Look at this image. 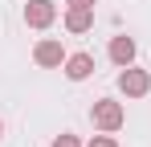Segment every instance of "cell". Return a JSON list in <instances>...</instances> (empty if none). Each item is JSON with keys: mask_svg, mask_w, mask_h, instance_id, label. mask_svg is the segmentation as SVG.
<instances>
[{"mask_svg": "<svg viewBox=\"0 0 151 147\" xmlns=\"http://www.w3.org/2000/svg\"><path fill=\"white\" fill-rule=\"evenodd\" d=\"M65 4H86V8H94L98 0H65Z\"/></svg>", "mask_w": 151, "mask_h": 147, "instance_id": "30bf717a", "label": "cell"}, {"mask_svg": "<svg viewBox=\"0 0 151 147\" xmlns=\"http://www.w3.org/2000/svg\"><path fill=\"white\" fill-rule=\"evenodd\" d=\"M119 94H127V98H147L151 94V74L139 70V66L119 70Z\"/></svg>", "mask_w": 151, "mask_h": 147, "instance_id": "3957f363", "label": "cell"}, {"mask_svg": "<svg viewBox=\"0 0 151 147\" xmlns=\"http://www.w3.org/2000/svg\"><path fill=\"white\" fill-rule=\"evenodd\" d=\"M65 57H70V53H65V45H61L57 37H41V41L33 45V61H37L41 70H61Z\"/></svg>", "mask_w": 151, "mask_h": 147, "instance_id": "7a4b0ae2", "label": "cell"}, {"mask_svg": "<svg viewBox=\"0 0 151 147\" xmlns=\"http://www.w3.org/2000/svg\"><path fill=\"white\" fill-rule=\"evenodd\" d=\"M49 147H86V143H82V139H78L74 131H61V135H57V139H53Z\"/></svg>", "mask_w": 151, "mask_h": 147, "instance_id": "ba28073f", "label": "cell"}, {"mask_svg": "<svg viewBox=\"0 0 151 147\" xmlns=\"http://www.w3.org/2000/svg\"><path fill=\"white\" fill-rule=\"evenodd\" d=\"M106 53H110V61H114L119 70H127V66H135V53H139V45H135V37L119 33V37H110Z\"/></svg>", "mask_w": 151, "mask_h": 147, "instance_id": "5b68a950", "label": "cell"}, {"mask_svg": "<svg viewBox=\"0 0 151 147\" xmlns=\"http://www.w3.org/2000/svg\"><path fill=\"white\" fill-rule=\"evenodd\" d=\"M90 122H94V131H106V135L123 131V122H127L123 102H119V98H98V102L90 106Z\"/></svg>", "mask_w": 151, "mask_h": 147, "instance_id": "6da1fadb", "label": "cell"}, {"mask_svg": "<svg viewBox=\"0 0 151 147\" xmlns=\"http://www.w3.org/2000/svg\"><path fill=\"white\" fill-rule=\"evenodd\" d=\"M65 29L74 33V37H82V33H90L94 29V8H86V4H65Z\"/></svg>", "mask_w": 151, "mask_h": 147, "instance_id": "8992f818", "label": "cell"}, {"mask_svg": "<svg viewBox=\"0 0 151 147\" xmlns=\"http://www.w3.org/2000/svg\"><path fill=\"white\" fill-rule=\"evenodd\" d=\"M57 21V4L53 0H29L25 4V24L29 29H49Z\"/></svg>", "mask_w": 151, "mask_h": 147, "instance_id": "277c9868", "label": "cell"}, {"mask_svg": "<svg viewBox=\"0 0 151 147\" xmlns=\"http://www.w3.org/2000/svg\"><path fill=\"white\" fill-rule=\"evenodd\" d=\"M0 139H4V119H0Z\"/></svg>", "mask_w": 151, "mask_h": 147, "instance_id": "8fae6325", "label": "cell"}, {"mask_svg": "<svg viewBox=\"0 0 151 147\" xmlns=\"http://www.w3.org/2000/svg\"><path fill=\"white\" fill-rule=\"evenodd\" d=\"M86 147H119V139H114V135H106V131H98V135H94Z\"/></svg>", "mask_w": 151, "mask_h": 147, "instance_id": "9c48e42d", "label": "cell"}, {"mask_svg": "<svg viewBox=\"0 0 151 147\" xmlns=\"http://www.w3.org/2000/svg\"><path fill=\"white\" fill-rule=\"evenodd\" d=\"M61 74H65L70 82H86V78H94V53H70L65 66H61Z\"/></svg>", "mask_w": 151, "mask_h": 147, "instance_id": "52a82bcc", "label": "cell"}]
</instances>
